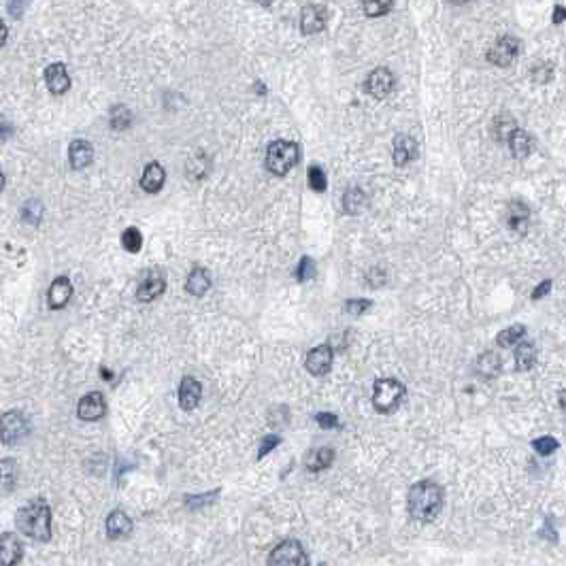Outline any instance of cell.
<instances>
[{
	"mask_svg": "<svg viewBox=\"0 0 566 566\" xmlns=\"http://www.w3.org/2000/svg\"><path fill=\"white\" fill-rule=\"evenodd\" d=\"M133 122V116H130V111L126 106H116L111 113V126L116 128V130H124L128 128Z\"/></svg>",
	"mask_w": 566,
	"mask_h": 566,
	"instance_id": "31",
	"label": "cell"
},
{
	"mask_svg": "<svg viewBox=\"0 0 566 566\" xmlns=\"http://www.w3.org/2000/svg\"><path fill=\"white\" fill-rule=\"evenodd\" d=\"M45 81H47L49 92H54V94H64L70 87V77H68L66 66L62 62H56V64H49L47 66Z\"/></svg>",
	"mask_w": 566,
	"mask_h": 566,
	"instance_id": "16",
	"label": "cell"
},
{
	"mask_svg": "<svg viewBox=\"0 0 566 566\" xmlns=\"http://www.w3.org/2000/svg\"><path fill=\"white\" fill-rule=\"evenodd\" d=\"M211 288V277L204 269L196 266L190 275H187V281H185V290L192 294V296H204Z\"/></svg>",
	"mask_w": 566,
	"mask_h": 566,
	"instance_id": "22",
	"label": "cell"
},
{
	"mask_svg": "<svg viewBox=\"0 0 566 566\" xmlns=\"http://www.w3.org/2000/svg\"><path fill=\"white\" fill-rule=\"evenodd\" d=\"M164 288H166V281H164L162 273L152 271V273H147L145 279L139 283L137 298H139L141 302H152V300H156V298L164 292Z\"/></svg>",
	"mask_w": 566,
	"mask_h": 566,
	"instance_id": "13",
	"label": "cell"
},
{
	"mask_svg": "<svg viewBox=\"0 0 566 566\" xmlns=\"http://www.w3.org/2000/svg\"><path fill=\"white\" fill-rule=\"evenodd\" d=\"M315 422H317L321 428H326V430H332V428L338 426V417H336L334 413H328V411L317 413V415H315Z\"/></svg>",
	"mask_w": 566,
	"mask_h": 566,
	"instance_id": "38",
	"label": "cell"
},
{
	"mask_svg": "<svg viewBox=\"0 0 566 566\" xmlns=\"http://www.w3.org/2000/svg\"><path fill=\"white\" fill-rule=\"evenodd\" d=\"M334 460V451L330 447H317L315 451L307 456V469L309 471H324L332 465Z\"/></svg>",
	"mask_w": 566,
	"mask_h": 566,
	"instance_id": "24",
	"label": "cell"
},
{
	"mask_svg": "<svg viewBox=\"0 0 566 566\" xmlns=\"http://www.w3.org/2000/svg\"><path fill=\"white\" fill-rule=\"evenodd\" d=\"M369 307H371V300H347V302H345V311H347V313H354V315L364 313Z\"/></svg>",
	"mask_w": 566,
	"mask_h": 566,
	"instance_id": "39",
	"label": "cell"
},
{
	"mask_svg": "<svg viewBox=\"0 0 566 566\" xmlns=\"http://www.w3.org/2000/svg\"><path fill=\"white\" fill-rule=\"evenodd\" d=\"M7 37H9V28L3 20H0V47L7 43Z\"/></svg>",
	"mask_w": 566,
	"mask_h": 566,
	"instance_id": "43",
	"label": "cell"
},
{
	"mask_svg": "<svg viewBox=\"0 0 566 566\" xmlns=\"http://www.w3.org/2000/svg\"><path fill=\"white\" fill-rule=\"evenodd\" d=\"M326 22H328V13L324 7L319 5H309L302 9L300 13V30L304 35H315V32H321L326 28Z\"/></svg>",
	"mask_w": 566,
	"mask_h": 566,
	"instance_id": "12",
	"label": "cell"
},
{
	"mask_svg": "<svg viewBox=\"0 0 566 566\" xmlns=\"http://www.w3.org/2000/svg\"><path fill=\"white\" fill-rule=\"evenodd\" d=\"M16 526L22 534L47 543L51 539V507L43 498L24 505L16 515Z\"/></svg>",
	"mask_w": 566,
	"mask_h": 566,
	"instance_id": "1",
	"label": "cell"
},
{
	"mask_svg": "<svg viewBox=\"0 0 566 566\" xmlns=\"http://www.w3.org/2000/svg\"><path fill=\"white\" fill-rule=\"evenodd\" d=\"M122 245L130 254L141 252V247H143V235L139 233V228H126L124 235H122Z\"/></svg>",
	"mask_w": 566,
	"mask_h": 566,
	"instance_id": "30",
	"label": "cell"
},
{
	"mask_svg": "<svg viewBox=\"0 0 566 566\" xmlns=\"http://www.w3.org/2000/svg\"><path fill=\"white\" fill-rule=\"evenodd\" d=\"M313 273H315V264H313V260H311V258H302L300 264H298V269H296V279H298V281H307V279L313 277Z\"/></svg>",
	"mask_w": 566,
	"mask_h": 566,
	"instance_id": "36",
	"label": "cell"
},
{
	"mask_svg": "<svg viewBox=\"0 0 566 566\" xmlns=\"http://www.w3.org/2000/svg\"><path fill=\"white\" fill-rule=\"evenodd\" d=\"M407 507L413 519L432 522L443 509V490L434 481H419L409 490Z\"/></svg>",
	"mask_w": 566,
	"mask_h": 566,
	"instance_id": "2",
	"label": "cell"
},
{
	"mask_svg": "<svg viewBox=\"0 0 566 566\" xmlns=\"http://www.w3.org/2000/svg\"><path fill=\"white\" fill-rule=\"evenodd\" d=\"M202 386L194 377H183L179 383V405L183 411H194L200 402Z\"/></svg>",
	"mask_w": 566,
	"mask_h": 566,
	"instance_id": "15",
	"label": "cell"
},
{
	"mask_svg": "<svg viewBox=\"0 0 566 566\" xmlns=\"http://www.w3.org/2000/svg\"><path fill=\"white\" fill-rule=\"evenodd\" d=\"M13 135V124L5 118H0V141H7Z\"/></svg>",
	"mask_w": 566,
	"mask_h": 566,
	"instance_id": "41",
	"label": "cell"
},
{
	"mask_svg": "<svg viewBox=\"0 0 566 566\" xmlns=\"http://www.w3.org/2000/svg\"><path fill=\"white\" fill-rule=\"evenodd\" d=\"M524 334H526V328H524V326H511V328L503 330V332L496 336V343H498L500 347H513V345H517V343L522 341Z\"/></svg>",
	"mask_w": 566,
	"mask_h": 566,
	"instance_id": "27",
	"label": "cell"
},
{
	"mask_svg": "<svg viewBox=\"0 0 566 566\" xmlns=\"http://www.w3.org/2000/svg\"><path fill=\"white\" fill-rule=\"evenodd\" d=\"M28 434V419L22 411H7L0 417V441L5 445H16Z\"/></svg>",
	"mask_w": 566,
	"mask_h": 566,
	"instance_id": "6",
	"label": "cell"
},
{
	"mask_svg": "<svg viewBox=\"0 0 566 566\" xmlns=\"http://www.w3.org/2000/svg\"><path fill=\"white\" fill-rule=\"evenodd\" d=\"M536 362V350L532 343H519L515 350V369L517 371H530Z\"/></svg>",
	"mask_w": 566,
	"mask_h": 566,
	"instance_id": "25",
	"label": "cell"
},
{
	"mask_svg": "<svg viewBox=\"0 0 566 566\" xmlns=\"http://www.w3.org/2000/svg\"><path fill=\"white\" fill-rule=\"evenodd\" d=\"M20 469L13 458H3L0 460V496L11 494L18 486Z\"/></svg>",
	"mask_w": 566,
	"mask_h": 566,
	"instance_id": "18",
	"label": "cell"
},
{
	"mask_svg": "<svg viewBox=\"0 0 566 566\" xmlns=\"http://www.w3.org/2000/svg\"><path fill=\"white\" fill-rule=\"evenodd\" d=\"M70 296H73V283H70V279L68 277H58L49 285L47 304H49V309H56L58 311V309L66 307V302L70 300Z\"/></svg>",
	"mask_w": 566,
	"mask_h": 566,
	"instance_id": "14",
	"label": "cell"
},
{
	"mask_svg": "<svg viewBox=\"0 0 566 566\" xmlns=\"http://www.w3.org/2000/svg\"><path fill=\"white\" fill-rule=\"evenodd\" d=\"M77 413L81 419L85 422H96L100 419L104 413H106V402H104V396L100 392H90L85 394L79 405H77Z\"/></svg>",
	"mask_w": 566,
	"mask_h": 566,
	"instance_id": "11",
	"label": "cell"
},
{
	"mask_svg": "<svg viewBox=\"0 0 566 566\" xmlns=\"http://www.w3.org/2000/svg\"><path fill=\"white\" fill-rule=\"evenodd\" d=\"M164 179H166V173H164L162 164L152 162V164H147V168H145V173H143V177H141V187H143L145 192H149V194H156V192L162 190Z\"/></svg>",
	"mask_w": 566,
	"mask_h": 566,
	"instance_id": "21",
	"label": "cell"
},
{
	"mask_svg": "<svg viewBox=\"0 0 566 566\" xmlns=\"http://www.w3.org/2000/svg\"><path fill=\"white\" fill-rule=\"evenodd\" d=\"M477 371L486 377H496L498 371H500V360L490 352V354H484L479 360H477Z\"/></svg>",
	"mask_w": 566,
	"mask_h": 566,
	"instance_id": "29",
	"label": "cell"
},
{
	"mask_svg": "<svg viewBox=\"0 0 566 566\" xmlns=\"http://www.w3.org/2000/svg\"><path fill=\"white\" fill-rule=\"evenodd\" d=\"M519 54V43L513 37H503L500 41H496L488 54V60L496 66H509Z\"/></svg>",
	"mask_w": 566,
	"mask_h": 566,
	"instance_id": "9",
	"label": "cell"
},
{
	"mask_svg": "<svg viewBox=\"0 0 566 566\" xmlns=\"http://www.w3.org/2000/svg\"><path fill=\"white\" fill-rule=\"evenodd\" d=\"M298 162V147L292 141H275L266 149V168L273 175H288Z\"/></svg>",
	"mask_w": 566,
	"mask_h": 566,
	"instance_id": "3",
	"label": "cell"
},
{
	"mask_svg": "<svg viewBox=\"0 0 566 566\" xmlns=\"http://www.w3.org/2000/svg\"><path fill=\"white\" fill-rule=\"evenodd\" d=\"M562 20H564V9L558 7V9H555V24H560Z\"/></svg>",
	"mask_w": 566,
	"mask_h": 566,
	"instance_id": "44",
	"label": "cell"
},
{
	"mask_svg": "<svg viewBox=\"0 0 566 566\" xmlns=\"http://www.w3.org/2000/svg\"><path fill=\"white\" fill-rule=\"evenodd\" d=\"M100 375L106 377V381H111V377H113V373H111L109 369H100Z\"/></svg>",
	"mask_w": 566,
	"mask_h": 566,
	"instance_id": "45",
	"label": "cell"
},
{
	"mask_svg": "<svg viewBox=\"0 0 566 566\" xmlns=\"http://www.w3.org/2000/svg\"><path fill=\"white\" fill-rule=\"evenodd\" d=\"M22 217L28 223H39L41 217H43V204L39 200H28L24 204V209H22Z\"/></svg>",
	"mask_w": 566,
	"mask_h": 566,
	"instance_id": "32",
	"label": "cell"
},
{
	"mask_svg": "<svg viewBox=\"0 0 566 566\" xmlns=\"http://www.w3.org/2000/svg\"><path fill=\"white\" fill-rule=\"evenodd\" d=\"M405 398V386L398 379H377L373 388V405L379 413H392Z\"/></svg>",
	"mask_w": 566,
	"mask_h": 566,
	"instance_id": "4",
	"label": "cell"
},
{
	"mask_svg": "<svg viewBox=\"0 0 566 566\" xmlns=\"http://www.w3.org/2000/svg\"><path fill=\"white\" fill-rule=\"evenodd\" d=\"M28 5H30V0H11V3H9V11H11V16L16 20H20L24 16V11H26Z\"/></svg>",
	"mask_w": 566,
	"mask_h": 566,
	"instance_id": "40",
	"label": "cell"
},
{
	"mask_svg": "<svg viewBox=\"0 0 566 566\" xmlns=\"http://www.w3.org/2000/svg\"><path fill=\"white\" fill-rule=\"evenodd\" d=\"M24 555V543L16 532L0 534V566H18Z\"/></svg>",
	"mask_w": 566,
	"mask_h": 566,
	"instance_id": "7",
	"label": "cell"
},
{
	"mask_svg": "<svg viewBox=\"0 0 566 566\" xmlns=\"http://www.w3.org/2000/svg\"><path fill=\"white\" fill-rule=\"evenodd\" d=\"M343 204L347 213H360L367 207V194L360 187H350L343 196Z\"/></svg>",
	"mask_w": 566,
	"mask_h": 566,
	"instance_id": "26",
	"label": "cell"
},
{
	"mask_svg": "<svg viewBox=\"0 0 566 566\" xmlns=\"http://www.w3.org/2000/svg\"><path fill=\"white\" fill-rule=\"evenodd\" d=\"M549 290H551V281L547 279V281H543V283H541V285H539V288L532 292V300H539V298H543V296H545Z\"/></svg>",
	"mask_w": 566,
	"mask_h": 566,
	"instance_id": "42",
	"label": "cell"
},
{
	"mask_svg": "<svg viewBox=\"0 0 566 566\" xmlns=\"http://www.w3.org/2000/svg\"><path fill=\"white\" fill-rule=\"evenodd\" d=\"M3 187H5V175H3V171H0V192H3Z\"/></svg>",
	"mask_w": 566,
	"mask_h": 566,
	"instance_id": "47",
	"label": "cell"
},
{
	"mask_svg": "<svg viewBox=\"0 0 566 566\" xmlns=\"http://www.w3.org/2000/svg\"><path fill=\"white\" fill-rule=\"evenodd\" d=\"M364 90H367L373 98L383 100V98L394 90V75H392L388 68H375V70L367 77V81H364Z\"/></svg>",
	"mask_w": 566,
	"mask_h": 566,
	"instance_id": "8",
	"label": "cell"
},
{
	"mask_svg": "<svg viewBox=\"0 0 566 566\" xmlns=\"http://www.w3.org/2000/svg\"><path fill=\"white\" fill-rule=\"evenodd\" d=\"M507 143H509L511 154H513L515 158H526V156L532 152V145H534L532 139H530V135L524 133V130H519V128H515V130L509 135Z\"/></svg>",
	"mask_w": 566,
	"mask_h": 566,
	"instance_id": "23",
	"label": "cell"
},
{
	"mask_svg": "<svg viewBox=\"0 0 566 566\" xmlns=\"http://www.w3.org/2000/svg\"><path fill=\"white\" fill-rule=\"evenodd\" d=\"M106 534L111 539H124L133 532V519L124 513V511H113L109 517H106Z\"/></svg>",
	"mask_w": 566,
	"mask_h": 566,
	"instance_id": "19",
	"label": "cell"
},
{
	"mask_svg": "<svg viewBox=\"0 0 566 566\" xmlns=\"http://www.w3.org/2000/svg\"><path fill=\"white\" fill-rule=\"evenodd\" d=\"M332 347L330 345H317L315 350H311L309 354H307V360H304V364H307V371L311 373V375H315V377H324V375H328L330 373V369H332Z\"/></svg>",
	"mask_w": 566,
	"mask_h": 566,
	"instance_id": "10",
	"label": "cell"
},
{
	"mask_svg": "<svg viewBox=\"0 0 566 566\" xmlns=\"http://www.w3.org/2000/svg\"><path fill=\"white\" fill-rule=\"evenodd\" d=\"M279 436H275V434H269V436H264V441L260 443V449H258V460L260 458H264L266 454H271V451L279 445Z\"/></svg>",
	"mask_w": 566,
	"mask_h": 566,
	"instance_id": "37",
	"label": "cell"
},
{
	"mask_svg": "<svg viewBox=\"0 0 566 566\" xmlns=\"http://www.w3.org/2000/svg\"><path fill=\"white\" fill-rule=\"evenodd\" d=\"M513 130H515V124H513L511 118H507V116H498V118H496V122H494V133H496V135L503 133V135L498 137V141H507L509 135H511Z\"/></svg>",
	"mask_w": 566,
	"mask_h": 566,
	"instance_id": "35",
	"label": "cell"
},
{
	"mask_svg": "<svg viewBox=\"0 0 566 566\" xmlns=\"http://www.w3.org/2000/svg\"><path fill=\"white\" fill-rule=\"evenodd\" d=\"M449 3H454V5H465V3H469V0H449Z\"/></svg>",
	"mask_w": 566,
	"mask_h": 566,
	"instance_id": "48",
	"label": "cell"
},
{
	"mask_svg": "<svg viewBox=\"0 0 566 566\" xmlns=\"http://www.w3.org/2000/svg\"><path fill=\"white\" fill-rule=\"evenodd\" d=\"M417 156V143L409 135H400L394 141V164L396 166H407L411 160Z\"/></svg>",
	"mask_w": 566,
	"mask_h": 566,
	"instance_id": "20",
	"label": "cell"
},
{
	"mask_svg": "<svg viewBox=\"0 0 566 566\" xmlns=\"http://www.w3.org/2000/svg\"><path fill=\"white\" fill-rule=\"evenodd\" d=\"M307 179H309V187L315 190V192H324L326 190V173L321 171V166H311L309 173H307Z\"/></svg>",
	"mask_w": 566,
	"mask_h": 566,
	"instance_id": "33",
	"label": "cell"
},
{
	"mask_svg": "<svg viewBox=\"0 0 566 566\" xmlns=\"http://www.w3.org/2000/svg\"><path fill=\"white\" fill-rule=\"evenodd\" d=\"M394 5V0H362V9L369 18H381L386 16Z\"/></svg>",
	"mask_w": 566,
	"mask_h": 566,
	"instance_id": "28",
	"label": "cell"
},
{
	"mask_svg": "<svg viewBox=\"0 0 566 566\" xmlns=\"http://www.w3.org/2000/svg\"><path fill=\"white\" fill-rule=\"evenodd\" d=\"M92 160H94V147H92V143L81 141V139L70 143V147H68V162H70L73 168L81 171V168L90 166Z\"/></svg>",
	"mask_w": 566,
	"mask_h": 566,
	"instance_id": "17",
	"label": "cell"
},
{
	"mask_svg": "<svg viewBox=\"0 0 566 566\" xmlns=\"http://www.w3.org/2000/svg\"><path fill=\"white\" fill-rule=\"evenodd\" d=\"M269 566H309V555L298 541H283L271 551Z\"/></svg>",
	"mask_w": 566,
	"mask_h": 566,
	"instance_id": "5",
	"label": "cell"
},
{
	"mask_svg": "<svg viewBox=\"0 0 566 566\" xmlns=\"http://www.w3.org/2000/svg\"><path fill=\"white\" fill-rule=\"evenodd\" d=\"M254 3H258V5H264V7H269L273 0H254Z\"/></svg>",
	"mask_w": 566,
	"mask_h": 566,
	"instance_id": "46",
	"label": "cell"
},
{
	"mask_svg": "<svg viewBox=\"0 0 566 566\" xmlns=\"http://www.w3.org/2000/svg\"><path fill=\"white\" fill-rule=\"evenodd\" d=\"M532 447H534L536 454H541V456H551L553 451L558 449V441L553 436H541V438L532 441Z\"/></svg>",
	"mask_w": 566,
	"mask_h": 566,
	"instance_id": "34",
	"label": "cell"
}]
</instances>
